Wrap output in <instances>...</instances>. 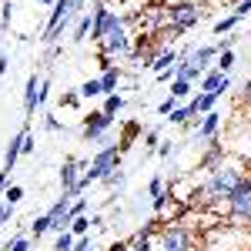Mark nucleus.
<instances>
[{
    "instance_id": "4be33fe9",
    "label": "nucleus",
    "mask_w": 251,
    "mask_h": 251,
    "mask_svg": "<svg viewBox=\"0 0 251 251\" xmlns=\"http://www.w3.org/2000/svg\"><path fill=\"white\" fill-rule=\"evenodd\" d=\"M191 117H194L191 104H177L171 114H168V121H171V124H177V127H184V124H191Z\"/></svg>"
},
{
    "instance_id": "f03ea898",
    "label": "nucleus",
    "mask_w": 251,
    "mask_h": 251,
    "mask_svg": "<svg viewBox=\"0 0 251 251\" xmlns=\"http://www.w3.org/2000/svg\"><path fill=\"white\" fill-rule=\"evenodd\" d=\"M84 14H87V10H84V0H57V3L50 7V14H47V24H44V30H40V40H44V44H57Z\"/></svg>"
},
{
    "instance_id": "4c0bfd02",
    "label": "nucleus",
    "mask_w": 251,
    "mask_h": 251,
    "mask_svg": "<svg viewBox=\"0 0 251 251\" xmlns=\"http://www.w3.org/2000/svg\"><path fill=\"white\" fill-rule=\"evenodd\" d=\"M231 14H234V17H241V20H245V17H251V0H238Z\"/></svg>"
},
{
    "instance_id": "2eb2a0df",
    "label": "nucleus",
    "mask_w": 251,
    "mask_h": 251,
    "mask_svg": "<svg viewBox=\"0 0 251 251\" xmlns=\"http://www.w3.org/2000/svg\"><path fill=\"white\" fill-rule=\"evenodd\" d=\"M100 184L111 191V201H114V198H124V191H127V171H124V168H114Z\"/></svg>"
},
{
    "instance_id": "f257e3e1",
    "label": "nucleus",
    "mask_w": 251,
    "mask_h": 251,
    "mask_svg": "<svg viewBox=\"0 0 251 251\" xmlns=\"http://www.w3.org/2000/svg\"><path fill=\"white\" fill-rule=\"evenodd\" d=\"M248 161L245 157H234V154H228L214 171H208V177L201 181V188H204V198H208V204H225L228 198H231L234 191H238V184L248 177Z\"/></svg>"
},
{
    "instance_id": "a878e982",
    "label": "nucleus",
    "mask_w": 251,
    "mask_h": 251,
    "mask_svg": "<svg viewBox=\"0 0 251 251\" xmlns=\"http://www.w3.org/2000/svg\"><path fill=\"white\" fill-rule=\"evenodd\" d=\"M141 144H144V151H154V154H157V144H161V127H148V131L141 134Z\"/></svg>"
},
{
    "instance_id": "f3484780",
    "label": "nucleus",
    "mask_w": 251,
    "mask_h": 251,
    "mask_svg": "<svg viewBox=\"0 0 251 251\" xmlns=\"http://www.w3.org/2000/svg\"><path fill=\"white\" fill-rule=\"evenodd\" d=\"M121 80H124L121 67H111V71H104V74H100V87H104V97H107V94H117Z\"/></svg>"
},
{
    "instance_id": "de8ad7c7",
    "label": "nucleus",
    "mask_w": 251,
    "mask_h": 251,
    "mask_svg": "<svg viewBox=\"0 0 251 251\" xmlns=\"http://www.w3.org/2000/svg\"><path fill=\"white\" fill-rule=\"evenodd\" d=\"M57 54H60V47H57V44H50V50H47V60H57Z\"/></svg>"
},
{
    "instance_id": "0eeeda50",
    "label": "nucleus",
    "mask_w": 251,
    "mask_h": 251,
    "mask_svg": "<svg viewBox=\"0 0 251 251\" xmlns=\"http://www.w3.org/2000/svg\"><path fill=\"white\" fill-rule=\"evenodd\" d=\"M84 168H87V164H84V161H80V157H64V164H60V194H64V198H71V201H74V198H80V174H84Z\"/></svg>"
},
{
    "instance_id": "9d476101",
    "label": "nucleus",
    "mask_w": 251,
    "mask_h": 251,
    "mask_svg": "<svg viewBox=\"0 0 251 251\" xmlns=\"http://www.w3.org/2000/svg\"><path fill=\"white\" fill-rule=\"evenodd\" d=\"M221 111H208V114H201V121H194V141H198V148H208L218 131H221Z\"/></svg>"
},
{
    "instance_id": "412c9836",
    "label": "nucleus",
    "mask_w": 251,
    "mask_h": 251,
    "mask_svg": "<svg viewBox=\"0 0 251 251\" xmlns=\"http://www.w3.org/2000/svg\"><path fill=\"white\" fill-rule=\"evenodd\" d=\"M234 64H238V54H234V50H221V54L214 57V71H221V74H231Z\"/></svg>"
},
{
    "instance_id": "1a4fd4ad",
    "label": "nucleus",
    "mask_w": 251,
    "mask_h": 251,
    "mask_svg": "<svg viewBox=\"0 0 251 251\" xmlns=\"http://www.w3.org/2000/svg\"><path fill=\"white\" fill-rule=\"evenodd\" d=\"M221 50H218V44H198V47H188V50H181V64H188V67H198V71H211L214 67V57H218Z\"/></svg>"
},
{
    "instance_id": "473e14b6",
    "label": "nucleus",
    "mask_w": 251,
    "mask_h": 251,
    "mask_svg": "<svg viewBox=\"0 0 251 251\" xmlns=\"http://www.w3.org/2000/svg\"><path fill=\"white\" fill-rule=\"evenodd\" d=\"M71 251H100V245H97V238L84 234V238H77V241H74V248H71Z\"/></svg>"
},
{
    "instance_id": "423d86ee",
    "label": "nucleus",
    "mask_w": 251,
    "mask_h": 251,
    "mask_svg": "<svg viewBox=\"0 0 251 251\" xmlns=\"http://www.w3.org/2000/svg\"><path fill=\"white\" fill-rule=\"evenodd\" d=\"M134 30H131V24H121V27H114L107 37L97 44V50L100 54H107V57H114V60H127L131 54H134Z\"/></svg>"
},
{
    "instance_id": "c85d7f7f",
    "label": "nucleus",
    "mask_w": 251,
    "mask_h": 251,
    "mask_svg": "<svg viewBox=\"0 0 251 251\" xmlns=\"http://www.w3.org/2000/svg\"><path fill=\"white\" fill-rule=\"evenodd\" d=\"M0 251H30V238H27V234H14Z\"/></svg>"
},
{
    "instance_id": "58836bf2",
    "label": "nucleus",
    "mask_w": 251,
    "mask_h": 251,
    "mask_svg": "<svg viewBox=\"0 0 251 251\" xmlns=\"http://www.w3.org/2000/svg\"><path fill=\"white\" fill-rule=\"evenodd\" d=\"M14 17V0H3V10H0V27H7Z\"/></svg>"
},
{
    "instance_id": "aec40b11",
    "label": "nucleus",
    "mask_w": 251,
    "mask_h": 251,
    "mask_svg": "<svg viewBox=\"0 0 251 251\" xmlns=\"http://www.w3.org/2000/svg\"><path fill=\"white\" fill-rule=\"evenodd\" d=\"M241 24V17H234V14H228V17H221V20H214V27H211V34L214 37H225V34H231L234 27Z\"/></svg>"
},
{
    "instance_id": "4468645a",
    "label": "nucleus",
    "mask_w": 251,
    "mask_h": 251,
    "mask_svg": "<svg viewBox=\"0 0 251 251\" xmlns=\"http://www.w3.org/2000/svg\"><path fill=\"white\" fill-rule=\"evenodd\" d=\"M225 157H228V148H225V144H221V141L214 137L211 144H208V151L201 154V161H198V168H201V171H214V168H218V164H221Z\"/></svg>"
},
{
    "instance_id": "7c9ffc66",
    "label": "nucleus",
    "mask_w": 251,
    "mask_h": 251,
    "mask_svg": "<svg viewBox=\"0 0 251 251\" xmlns=\"http://www.w3.org/2000/svg\"><path fill=\"white\" fill-rule=\"evenodd\" d=\"M71 234H74V238H84V234H91V218H87V214L74 218V225H71Z\"/></svg>"
},
{
    "instance_id": "9b49d317",
    "label": "nucleus",
    "mask_w": 251,
    "mask_h": 251,
    "mask_svg": "<svg viewBox=\"0 0 251 251\" xmlns=\"http://www.w3.org/2000/svg\"><path fill=\"white\" fill-rule=\"evenodd\" d=\"M27 127H30V124H24L17 134L10 137V144H7V151H3V171H14V168H17L20 154H24V137H27Z\"/></svg>"
},
{
    "instance_id": "49530a36",
    "label": "nucleus",
    "mask_w": 251,
    "mask_h": 251,
    "mask_svg": "<svg viewBox=\"0 0 251 251\" xmlns=\"http://www.w3.org/2000/svg\"><path fill=\"white\" fill-rule=\"evenodd\" d=\"M7 67H10V57H7V54H3V50H0V77H3V74H7Z\"/></svg>"
},
{
    "instance_id": "f8f14e48",
    "label": "nucleus",
    "mask_w": 251,
    "mask_h": 251,
    "mask_svg": "<svg viewBox=\"0 0 251 251\" xmlns=\"http://www.w3.org/2000/svg\"><path fill=\"white\" fill-rule=\"evenodd\" d=\"M40 80L44 77H37V74H30L27 77V84H24V114H27V121L37 114V97H40Z\"/></svg>"
},
{
    "instance_id": "72a5a7b5",
    "label": "nucleus",
    "mask_w": 251,
    "mask_h": 251,
    "mask_svg": "<svg viewBox=\"0 0 251 251\" xmlns=\"http://www.w3.org/2000/svg\"><path fill=\"white\" fill-rule=\"evenodd\" d=\"M3 201H7V204H14V208H17L20 201H24V188H20V184H10V188H7V191H3Z\"/></svg>"
},
{
    "instance_id": "6ab92c4d",
    "label": "nucleus",
    "mask_w": 251,
    "mask_h": 251,
    "mask_svg": "<svg viewBox=\"0 0 251 251\" xmlns=\"http://www.w3.org/2000/svg\"><path fill=\"white\" fill-rule=\"evenodd\" d=\"M77 94L80 100H91V97H104V87H100V77H91V80H84L77 87Z\"/></svg>"
},
{
    "instance_id": "2f4dec72",
    "label": "nucleus",
    "mask_w": 251,
    "mask_h": 251,
    "mask_svg": "<svg viewBox=\"0 0 251 251\" xmlns=\"http://www.w3.org/2000/svg\"><path fill=\"white\" fill-rule=\"evenodd\" d=\"M74 241H77V238H74L71 231H60V234H57V241H54V248H50V251H71V248H74Z\"/></svg>"
},
{
    "instance_id": "39448f33",
    "label": "nucleus",
    "mask_w": 251,
    "mask_h": 251,
    "mask_svg": "<svg viewBox=\"0 0 251 251\" xmlns=\"http://www.w3.org/2000/svg\"><path fill=\"white\" fill-rule=\"evenodd\" d=\"M221 211H225V221L231 225V228H248L251 225V171L248 177L238 184V191L225 201V204H218Z\"/></svg>"
},
{
    "instance_id": "c03bdc74",
    "label": "nucleus",
    "mask_w": 251,
    "mask_h": 251,
    "mask_svg": "<svg viewBox=\"0 0 251 251\" xmlns=\"http://www.w3.org/2000/svg\"><path fill=\"white\" fill-rule=\"evenodd\" d=\"M10 188V171H0V201H3V191Z\"/></svg>"
},
{
    "instance_id": "6e6552de",
    "label": "nucleus",
    "mask_w": 251,
    "mask_h": 251,
    "mask_svg": "<svg viewBox=\"0 0 251 251\" xmlns=\"http://www.w3.org/2000/svg\"><path fill=\"white\" fill-rule=\"evenodd\" d=\"M111 124H114V117L104 114V111H94V114L84 117V127H80V134H84V141L87 144H111L107 141V131H111Z\"/></svg>"
},
{
    "instance_id": "37998d69",
    "label": "nucleus",
    "mask_w": 251,
    "mask_h": 251,
    "mask_svg": "<svg viewBox=\"0 0 251 251\" xmlns=\"http://www.w3.org/2000/svg\"><path fill=\"white\" fill-rule=\"evenodd\" d=\"M44 127H47V131H60V121L54 114H44Z\"/></svg>"
},
{
    "instance_id": "8fccbe9b",
    "label": "nucleus",
    "mask_w": 251,
    "mask_h": 251,
    "mask_svg": "<svg viewBox=\"0 0 251 251\" xmlns=\"http://www.w3.org/2000/svg\"><path fill=\"white\" fill-rule=\"evenodd\" d=\"M117 3H124V0H117Z\"/></svg>"
},
{
    "instance_id": "7ed1b4c3",
    "label": "nucleus",
    "mask_w": 251,
    "mask_h": 251,
    "mask_svg": "<svg viewBox=\"0 0 251 251\" xmlns=\"http://www.w3.org/2000/svg\"><path fill=\"white\" fill-rule=\"evenodd\" d=\"M121 157H124L121 144H104V148H97V154L91 157V164L80 174V191H87L91 184H100L114 168H121Z\"/></svg>"
},
{
    "instance_id": "a18cd8bd",
    "label": "nucleus",
    "mask_w": 251,
    "mask_h": 251,
    "mask_svg": "<svg viewBox=\"0 0 251 251\" xmlns=\"http://www.w3.org/2000/svg\"><path fill=\"white\" fill-rule=\"evenodd\" d=\"M241 100H245V107L251 111V77L245 80V91H241Z\"/></svg>"
},
{
    "instance_id": "dca6fc26",
    "label": "nucleus",
    "mask_w": 251,
    "mask_h": 251,
    "mask_svg": "<svg viewBox=\"0 0 251 251\" xmlns=\"http://www.w3.org/2000/svg\"><path fill=\"white\" fill-rule=\"evenodd\" d=\"M91 27H94V14L87 10V14H84V17H80L77 24H74V30H71V40H74V44L87 40V37H91Z\"/></svg>"
},
{
    "instance_id": "a19ab883",
    "label": "nucleus",
    "mask_w": 251,
    "mask_h": 251,
    "mask_svg": "<svg viewBox=\"0 0 251 251\" xmlns=\"http://www.w3.org/2000/svg\"><path fill=\"white\" fill-rule=\"evenodd\" d=\"M124 251H154V241H127Z\"/></svg>"
},
{
    "instance_id": "393cba45",
    "label": "nucleus",
    "mask_w": 251,
    "mask_h": 251,
    "mask_svg": "<svg viewBox=\"0 0 251 251\" xmlns=\"http://www.w3.org/2000/svg\"><path fill=\"white\" fill-rule=\"evenodd\" d=\"M124 104H127V100H124V94H107V97H104V107H100V111L114 117L117 111H124Z\"/></svg>"
},
{
    "instance_id": "bb28decb",
    "label": "nucleus",
    "mask_w": 251,
    "mask_h": 251,
    "mask_svg": "<svg viewBox=\"0 0 251 251\" xmlns=\"http://www.w3.org/2000/svg\"><path fill=\"white\" fill-rule=\"evenodd\" d=\"M30 234L34 238H44V234H50V214H40L30 221Z\"/></svg>"
},
{
    "instance_id": "5701e85b",
    "label": "nucleus",
    "mask_w": 251,
    "mask_h": 251,
    "mask_svg": "<svg viewBox=\"0 0 251 251\" xmlns=\"http://www.w3.org/2000/svg\"><path fill=\"white\" fill-rule=\"evenodd\" d=\"M191 91H194V84H188V80H181V77L171 80V97L174 100H191Z\"/></svg>"
},
{
    "instance_id": "ea45409f",
    "label": "nucleus",
    "mask_w": 251,
    "mask_h": 251,
    "mask_svg": "<svg viewBox=\"0 0 251 251\" xmlns=\"http://www.w3.org/2000/svg\"><path fill=\"white\" fill-rule=\"evenodd\" d=\"M10 218H14V204H7V201H0V228H3V225H7Z\"/></svg>"
},
{
    "instance_id": "c9c22d12",
    "label": "nucleus",
    "mask_w": 251,
    "mask_h": 251,
    "mask_svg": "<svg viewBox=\"0 0 251 251\" xmlns=\"http://www.w3.org/2000/svg\"><path fill=\"white\" fill-rule=\"evenodd\" d=\"M77 104H80L77 91H64V94H60V107H77Z\"/></svg>"
},
{
    "instance_id": "09e8293b",
    "label": "nucleus",
    "mask_w": 251,
    "mask_h": 251,
    "mask_svg": "<svg viewBox=\"0 0 251 251\" xmlns=\"http://www.w3.org/2000/svg\"><path fill=\"white\" fill-rule=\"evenodd\" d=\"M34 3H40V7H54L57 0H34Z\"/></svg>"
},
{
    "instance_id": "a211bd4d",
    "label": "nucleus",
    "mask_w": 251,
    "mask_h": 251,
    "mask_svg": "<svg viewBox=\"0 0 251 251\" xmlns=\"http://www.w3.org/2000/svg\"><path fill=\"white\" fill-rule=\"evenodd\" d=\"M191 111H194V117H201V114H208V111H214V104H218V97L214 94H194L191 100Z\"/></svg>"
},
{
    "instance_id": "b1692460",
    "label": "nucleus",
    "mask_w": 251,
    "mask_h": 251,
    "mask_svg": "<svg viewBox=\"0 0 251 251\" xmlns=\"http://www.w3.org/2000/svg\"><path fill=\"white\" fill-rule=\"evenodd\" d=\"M177 154H181V141H161L157 144V157L161 161H174Z\"/></svg>"
},
{
    "instance_id": "ddd939ff",
    "label": "nucleus",
    "mask_w": 251,
    "mask_h": 251,
    "mask_svg": "<svg viewBox=\"0 0 251 251\" xmlns=\"http://www.w3.org/2000/svg\"><path fill=\"white\" fill-rule=\"evenodd\" d=\"M177 60H181V50H174V47H161V54L151 60V67H148V71H151L154 77H157V74H168V71L177 67Z\"/></svg>"
},
{
    "instance_id": "c756f323",
    "label": "nucleus",
    "mask_w": 251,
    "mask_h": 251,
    "mask_svg": "<svg viewBox=\"0 0 251 251\" xmlns=\"http://www.w3.org/2000/svg\"><path fill=\"white\" fill-rule=\"evenodd\" d=\"M137 134H144V131H141V124H137V121H131V124L124 127V134H121V151H124L127 144H134V137H137Z\"/></svg>"
},
{
    "instance_id": "f704fd0d",
    "label": "nucleus",
    "mask_w": 251,
    "mask_h": 251,
    "mask_svg": "<svg viewBox=\"0 0 251 251\" xmlns=\"http://www.w3.org/2000/svg\"><path fill=\"white\" fill-rule=\"evenodd\" d=\"M80 214H87V198H84V194L71 201V218H80Z\"/></svg>"
},
{
    "instance_id": "79ce46f5",
    "label": "nucleus",
    "mask_w": 251,
    "mask_h": 251,
    "mask_svg": "<svg viewBox=\"0 0 251 251\" xmlns=\"http://www.w3.org/2000/svg\"><path fill=\"white\" fill-rule=\"evenodd\" d=\"M34 148H37V141H34L30 127H27V137H24V154H34Z\"/></svg>"
},
{
    "instance_id": "20e7f679",
    "label": "nucleus",
    "mask_w": 251,
    "mask_h": 251,
    "mask_svg": "<svg viewBox=\"0 0 251 251\" xmlns=\"http://www.w3.org/2000/svg\"><path fill=\"white\" fill-rule=\"evenodd\" d=\"M154 248L157 251H201V238L184 221H171V225H161Z\"/></svg>"
},
{
    "instance_id": "cd10ccee",
    "label": "nucleus",
    "mask_w": 251,
    "mask_h": 251,
    "mask_svg": "<svg viewBox=\"0 0 251 251\" xmlns=\"http://www.w3.org/2000/svg\"><path fill=\"white\" fill-rule=\"evenodd\" d=\"M144 211H151V198H148V191H141L134 201H131V214H134V218H141Z\"/></svg>"
},
{
    "instance_id": "e433bc0d",
    "label": "nucleus",
    "mask_w": 251,
    "mask_h": 251,
    "mask_svg": "<svg viewBox=\"0 0 251 251\" xmlns=\"http://www.w3.org/2000/svg\"><path fill=\"white\" fill-rule=\"evenodd\" d=\"M174 107H177V100H174V97L168 94V97H164V100H161V104H157V114H161V117H168V114H171V111H174Z\"/></svg>"
}]
</instances>
